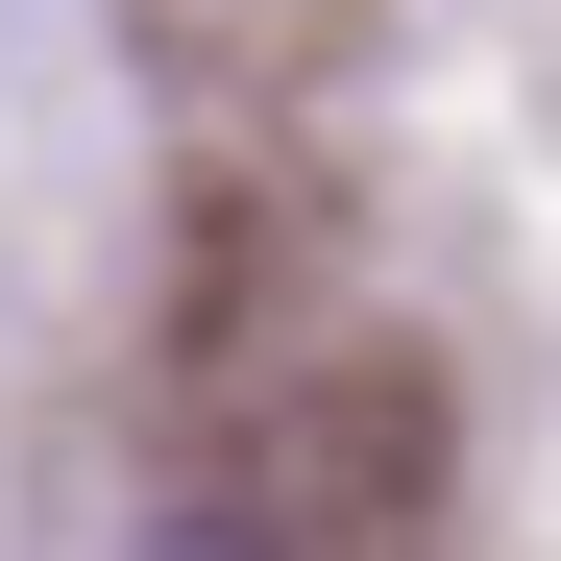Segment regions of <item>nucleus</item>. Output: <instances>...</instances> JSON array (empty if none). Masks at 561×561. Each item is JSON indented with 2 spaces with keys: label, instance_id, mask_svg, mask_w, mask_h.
I'll use <instances>...</instances> for the list:
<instances>
[{
  "label": "nucleus",
  "instance_id": "1",
  "mask_svg": "<svg viewBox=\"0 0 561 561\" xmlns=\"http://www.w3.org/2000/svg\"><path fill=\"white\" fill-rule=\"evenodd\" d=\"M220 489H244L268 537H294V561H342V537H391V513L439 489V391H415V342H294Z\"/></svg>",
  "mask_w": 561,
  "mask_h": 561
},
{
  "label": "nucleus",
  "instance_id": "2",
  "mask_svg": "<svg viewBox=\"0 0 561 561\" xmlns=\"http://www.w3.org/2000/svg\"><path fill=\"white\" fill-rule=\"evenodd\" d=\"M123 561H294V537H268V513H244V489H171V513H147V537H123Z\"/></svg>",
  "mask_w": 561,
  "mask_h": 561
}]
</instances>
